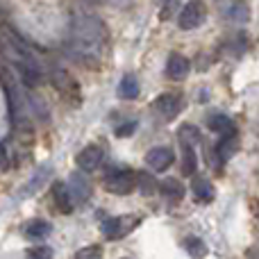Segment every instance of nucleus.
<instances>
[{
  "label": "nucleus",
  "mask_w": 259,
  "mask_h": 259,
  "mask_svg": "<svg viewBox=\"0 0 259 259\" xmlns=\"http://www.w3.org/2000/svg\"><path fill=\"white\" fill-rule=\"evenodd\" d=\"M107 27L100 16L89 12H75L71 16L66 50L73 59L82 64L100 62L107 48Z\"/></svg>",
  "instance_id": "f257e3e1"
},
{
  "label": "nucleus",
  "mask_w": 259,
  "mask_h": 259,
  "mask_svg": "<svg viewBox=\"0 0 259 259\" xmlns=\"http://www.w3.org/2000/svg\"><path fill=\"white\" fill-rule=\"evenodd\" d=\"M0 27H3L0 30V59L21 75L23 84L27 89L39 87L41 80H44V73H41V64L36 59L34 50L5 18L0 21Z\"/></svg>",
  "instance_id": "f03ea898"
},
{
  "label": "nucleus",
  "mask_w": 259,
  "mask_h": 259,
  "mask_svg": "<svg viewBox=\"0 0 259 259\" xmlns=\"http://www.w3.org/2000/svg\"><path fill=\"white\" fill-rule=\"evenodd\" d=\"M0 87L7 98V112L12 118V125L16 130H30V118H27V100L18 84L14 71L5 62H0Z\"/></svg>",
  "instance_id": "7ed1b4c3"
},
{
  "label": "nucleus",
  "mask_w": 259,
  "mask_h": 259,
  "mask_svg": "<svg viewBox=\"0 0 259 259\" xmlns=\"http://www.w3.org/2000/svg\"><path fill=\"white\" fill-rule=\"evenodd\" d=\"M205 16H207L205 3L202 0H189L182 7V12H180L178 23L182 30H196V27H200L205 23Z\"/></svg>",
  "instance_id": "20e7f679"
},
{
  "label": "nucleus",
  "mask_w": 259,
  "mask_h": 259,
  "mask_svg": "<svg viewBox=\"0 0 259 259\" xmlns=\"http://www.w3.org/2000/svg\"><path fill=\"white\" fill-rule=\"evenodd\" d=\"M105 187L109 193H116V196H127L134 191L137 187V175L132 170H112V173L105 178Z\"/></svg>",
  "instance_id": "39448f33"
},
{
  "label": "nucleus",
  "mask_w": 259,
  "mask_h": 259,
  "mask_svg": "<svg viewBox=\"0 0 259 259\" xmlns=\"http://www.w3.org/2000/svg\"><path fill=\"white\" fill-rule=\"evenodd\" d=\"M53 82L64 98H68L71 103H80V84H77L75 77L68 71H64V68H53Z\"/></svg>",
  "instance_id": "423d86ee"
},
{
  "label": "nucleus",
  "mask_w": 259,
  "mask_h": 259,
  "mask_svg": "<svg viewBox=\"0 0 259 259\" xmlns=\"http://www.w3.org/2000/svg\"><path fill=\"white\" fill-rule=\"evenodd\" d=\"M103 159H105L103 148H98V146H87V148H82L80 155L75 157V164H77V168H80L82 173H94L96 168H100Z\"/></svg>",
  "instance_id": "0eeeda50"
},
{
  "label": "nucleus",
  "mask_w": 259,
  "mask_h": 259,
  "mask_svg": "<svg viewBox=\"0 0 259 259\" xmlns=\"http://www.w3.org/2000/svg\"><path fill=\"white\" fill-rule=\"evenodd\" d=\"M139 223V219H134V216H116V219H107L103 223V232L107 239H121L125 237L130 230L134 228V225Z\"/></svg>",
  "instance_id": "6e6552de"
},
{
  "label": "nucleus",
  "mask_w": 259,
  "mask_h": 259,
  "mask_svg": "<svg viewBox=\"0 0 259 259\" xmlns=\"http://www.w3.org/2000/svg\"><path fill=\"white\" fill-rule=\"evenodd\" d=\"M155 112L164 118H175L182 112V96L180 94H161L155 100Z\"/></svg>",
  "instance_id": "1a4fd4ad"
},
{
  "label": "nucleus",
  "mask_w": 259,
  "mask_h": 259,
  "mask_svg": "<svg viewBox=\"0 0 259 259\" xmlns=\"http://www.w3.org/2000/svg\"><path fill=\"white\" fill-rule=\"evenodd\" d=\"M146 164L150 166L155 173H161V170H166L170 164H173V150L166 146L152 148V150H148V155H146Z\"/></svg>",
  "instance_id": "9d476101"
},
{
  "label": "nucleus",
  "mask_w": 259,
  "mask_h": 259,
  "mask_svg": "<svg viewBox=\"0 0 259 259\" xmlns=\"http://www.w3.org/2000/svg\"><path fill=\"white\" fill-rule=\"evenodd\" d=\"M189 68H191V62H189L184 55H180V53L168 55V62H166V75H168L170 80H182V77H187Z\"/></svg>",
  "instance_id": "9b49d317"
},
{
  "label": "nucleus",
  "mask_w": 259,
  "mask_h": 259,
  "mask_svg": "<svg viewBox=\"0 0 259 259\" xmlns=\"http://www.w3.org/2000/svg\"><path fill=\"white\" fill-rule=\"evenodd\" d=\"M53 198H55V205H57V209L62 211V214H71L73 207H75V200H73V196H71V189H68V184H64V182L53 184Z\"/></svg>",
  "instance_id": "f8f14e48"
},
{
  "label": "nucleus",
  "mask_w": 259,
  "mask_h": 259,
  "mask_svg": "<svg viewBox=\"0 0 259 259\" xmlns=\"http://www.w3.org/2000/svg\"><path fill=\"white\" fill-rule=\"evenodd\" d=\"M23 232H25V237H30V239H46L50 232H53V225L44 219H32L25 223Z\"/></svg>",
  "instance_id": "ddd939ff"
},
{
  "label": "nucleus",
  "mask_w": 259,
  "mask_h": 259,
  "mask_svg": "<svg viewBox=\"0 0 259 259\" xmlns=\"http://www.w3.org/2000/svg\"><path fill=\"white\" fill-rule=\"evenodd\" d=\"M68 189H71L73 200H77V202H87L89 200V196H91V184L87 182L82 175H73Z\"/></svg>",
  "instance_id": "4468645a"
},
{
  "label": "nucleus",
  "mask_w": 259,
  "mask_h": 259,
  "mask_svg": "<svg viewBox=\"0 0 259 259\" xmlns=\"http://www.w3.org/2000/svg\"><path fill=\"white\" fill-rule=\"evenodd\" d=\"M234 152H237V134H225V137L219 141V146H216L214 155H219V164H223V161H228Z\"/></svg>",
  "instance_id": "2eb2a0df"
},
{
  "label": "nucleus",
  "mask_w": 259,
  "mask_h": 259,
  "mask_svg": "<svg viewBox=\"0 0 259 259\" xmlns=\"http://www.w3.org/2000/svg\"><path fill=\"white\" fill-rule=\"evenodd\" d=\"M207 127L211 130V132H219V134H237V127H234L232 118L223 116V114H216V116L207 118Z\"/></svg>",
  "instance_id": "dca6fc26"
},
{
  "label": "nucleus",
  "mask_w": 259,
  "mask_h": 259,
  "mask_svg": "<svg viewBox=\"0 0 259 259\" xmlns=\"http://www.w3.org/2000/svg\"><path fill=\"white\" fill-rule=\"evenodd\" d=\"M191 191H193V196H196V200H200V202H211L214 200V187L209 184V180L196 178L191 182Z\"/></svg>",
  "instance_id": "f3484780"
},
{
  "label": "nucleus",
  "mask_w": 259,
  "mask_h": 259,
  "mask_svg": "<svg viewBox=\"0 0 259 259\" xmlns=\"http://www.w3.org/2000/svg\"><path fill=\"white\" fill-rule=\"evenodd\" d=\"M159 189L164 191V196L168 198V200H182L184 191H187V189L182 187V182H180V180H175V178H166L164 182L159 184Z\"/></svg>",
  "instance_id": "a211bd4d"
},
{
  "label": "nucleus",
  "mask_w": 259,
  "mask_h": 259,
  "mask_svg": "<svg viewBox=\"0 0 259 259\" xmlns=\"http://www.w3.org/2000/svg\"><path fill=\"white\" fill-rule=\"evenodd\" d=\"M139 91H141L139 89V80L132 75V73H127V75L121 80V84H118V94H121L125 100H134L139 96Z\"/></svg>",
  "instance_id": "6ab92c4d"
},
{
  "label": "nucleus",
  "mask_w": 259,
  "mask_h": 259,
  "mask_svg": "<svg viewBox=\"0 0 259 259\" xmlns=\"http://www.w3.org/2000/svg\"><path fill=\"white\" fill-rule=\"evenodd\" d=\"M182 173L184 175H193L196 173V152H193V146H189V143H182Z\"/></svg>",
  "instance_id": "aec40b11"
},
{
  "label": "nucleus",
  "mask_w": 259,
  "mask_h": 259,
  "mask_svg": "<svg viewBox=\"0 0 259 259\" xmlns=\"http://www.w3.org/2000/svg\"><path fill=\"white\" fill-rule=\"evenodd\" d=\"M248 16H250V12H248V5L243 3V0H234V3L230 5L228 18H232L234 23H246Z\"/></svg>",
  "instance_id": "412c9836"
},
{
  "label": "nucleus",
  "mask_w": 259,
  "mask_h": 259,
  "mask_svg": "<svg viewBox=\"0 0 259 259\" xmlns=\"http://www.w3.org/2000/svg\"><path fill=\"white\" fill-rule=\"evenodd\" d=\"M178 137H180V143L196 146V143L200 141V130H198L196 125H189V123H184V125L178 130Z\"/></svg>",
  "instance_id": "4be33fe9"
},
{
  "label": "nucleus",
  "mask_w": 259,
  "mask_h": 259,
  "mask_svg": "<svg viewBox=\"0 0 259 259\" xmlns=\"http://www.w3.org/2000/svg\"><path fill=\"white\" fill-rule=\"evenodd\" d=\"M137 187L141 189V193H155V189H157V182H155V178L152 175H148V173H143V170H137Z\"/></svg>",
  "instance_id": "5701e85b"
},
{
  "label": "nucleus",
  "mask_w": 259,
  "mask_h": 259,
  "mask_svg": "<svg viewBox=\"0 0 259 259\" xmlns=\"http://www.w3.org/2000/svg\"><path fill=\"white\" fill-rule=\"evenodd\" d=\"M184 248H187V252L191 257H205V252H207L205 243H202L200 239H196V237L187 239V241H184Z\"/></svg>",
  "instance_id": "b1692460"
},
{
  "label": "nucleus",
  "mask_w": 259,
  "mask_h": 259,
  "mask_svg": "<svg viewBox=\"0 0 259 259\" xmlns=\"http://www.w3.org/2000/svg\"><path fill=\"white\" fill-rule=\"evenodd\" d=\"M75 259H103V250L98 246H87L75 252Z\"/></svg>",
  "instance_id": "393cba45"
},
{
  "label": "nucleus",
  "mask_w": 259,
  "mask_h": 259,
  "mask_svg": "<svg viewBox=\"0 0 259 259\" xmlns=\"http://www.w3.org/2000/svg\"><path fill=\"white\" fill-rule=\"evenodd\" d=\"M27 259H53V250L46 246H39V248H32L27 252Z\"/></svg>",
  "instance_id": "a878e982"
},
{
  "label": "nucleus",
  "mask_w": 259,
  "mask_h": 259,
  "mask_svg": "<svg viewBox=\"0 0 259 259\" xmlns=\"http://www.w3.org/2000/svg\"><path fill=\"white\" fill-rule=\"evenodd\" d=\"M134 130H137V123L130 121V123H125V125L116 127V134H118V137H130V134H132Z\"/></svg>",
  "instance_id": "bb28decb"
},
{
  "label": "nucleus",
  "mask_w": 259,
  "mask_h": 259,
  "mask_svg": "<svg viewBox=\"0 0 259 259\" xmlns=\"http://www.w3.org/2000/svg\"><path fill=\"white\" fill-rule=\"evenodd\" d=\"M9 152H7V146L5 143H0V168H9Z\"/></svg>",
  "instance_id": "cd10ccee"
},
{
  "label": "nucleus",
  "mask_w": 259,
  "mask_h": 259,
  "mask_svg": "<svg viewBox=\"0 0 259 259\" xmlns=\"http://www.w3.org/2000/svg\"><path fill=\"white\" fill-rule=\"evenodd\" d=\"M112 5H116V7H130V5L134 3V0H109Z\"/></svg>",
  "instance_id": "c85d7f7f"
},
{
  "label": "nucleus",
  "mask_w": 259,
  "mask_h": 259,
  "mask_svg": "<svg viewBox=\"0 0 259 259\" xmlns=\"http://www.w3.org/2000/svg\"><path fill=\"white\" fill-rule=\"evenodd\" d=\"M91 5H100V3H107V0H89Z\"/></svg>",
  "instance_id": "c756f323"
},
{
  "label": "nucleus",
  "mask_w": 259,
  "mask_h": 259,
  "mask_svg": "<svg viewBox=\"0 0 259 259\" xmlns=\"http://www.w3.org/2000/svg\"><path fill=\"white\" fill-rule=\"evenodd\" d=\"M255 259H259V257H255Z\"/></svg>",
  "instance_id": "7c9ffc66"
}]
</instances>
